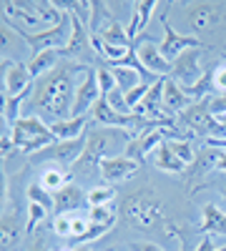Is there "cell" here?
I'll list each match as a JSON object with an SVG mask.
<instances>
[{
    "label": "cell",
    "mask_w": 226,
    "mask_h": 251,
    "mask_svg": "<svg viewBox=\"0 0 226 251\" xmlns=\"http://www.w3.org/2000/svg\"><path fill=\"white\" fill-rule=\"evenodd\" d=\"M75 251H91L88 246H80V249H75Z\"/></svg>",
    "instance_id": "obj_41"
},
{
    "label": "cell",
    "mask_w": 226,
    "mask_h": 251,
    "mask_svg": "<svg viewBox=\"0 0 226 251\" xmlns=\"http://www.w3.org/2000/svg\"><path fill=\"white\" fill-rule=\"evenodd\" d=\"M28 201H33V203H40L43 208H48L50 211V216H53V211H55V201H53V194L50 191H46L40 183H30L28 186Z\"/></svg>",
    "instance_id": "obj_31"
},
{
    "label": "cell",
    "mask_w": 226,
    "mask_h": 251,
    "mask_svg": "<svg viewBox=\"0 0 226 251\" xmlns=\"http://www.w3.org/2000/svg\"><path fill=\"white\" fill-rule=\"evenodd\" d=\"M219 149H211V146H206L203 143L201 149L196 151V161L186 169V181L189 183H194V181H199V178H203L206 174H211V171H216V161H219Z\"/></svg>",
    "instance_id": "obj_17"
},
{
    "label": "cell",
    "mask_w": 226,
    "mask_h": 251,
    "mask_svg": "<svg viewBox=\"0 0 226 251\" xmlns=\"http://www.w3.org/2000/svg\"><path fill=\"white\" fill-rule=\"evenodd\" d=\"M183 13H186V23L191 28V35H203L224 23L226 5L224 3H186Z\"/></svg>",
    "instance_id": "obj_10"
},
{
    "label": "cell",
    "mask_w": 226,
    "mask_h": 251,
    "mask_svg": "<svg viewBox=\"0 0 226 251\" xmlns=\"http://www.w3.org/2000/svg\"><path fill=\"white\" fill-rule=\"evenodd\" d=\"M216 251H226V246H221V249H216Z\"/></svg>",
    "instance_id": "obj_42"
},
{
    "label": "cell",
    "mask_w": 226,
    "mask_h": 251,
    "mask_svg": "<svg viewBox=\"0 0 226 251\" xmlns=\"http://www.w3.org/2000/svg\"><path fill=\"white\" fill-rule=\"evenodd\" d=\"M100 96H103V93H100V86H98V73H96V68H88V71L83 73V78L78 80V86H75L71 118L86 116V113L96 106V100H98Z\"/></svg>",
    "instance_id": "obj_13"
},
{
    "label": "cell",
    "mask_w": 226,
    "mask_h": 251,
    "mask_svg": "<svg viewBox=\"0 0 226 251\" xmlns=\"http://www.w3.org/2000/svg\"><path fill=\"white\" fill-rule=\"evenodd\" d=\"M93 38H100L103 43L118 46V48H131V46H133V40L128 38V30H123V25L118 23V20H111L108 28H103V30H100L98 35H93Z\"/></svg>",
    "instance_id": "obj_24"
},
{
    "label": "cell",
    "mask_w": 226,
    "mask_h": 251,
    "mask_svg": "<svg viewBox=\"0 0 226 251\" xmlns=\"http://www.w3.org/2000/svg\"><path fill=\"white\" fill-rule=\"evenodd\" d=\"M20 234H23V228H20L18 216H15V214H5V216H3V236H0V241H3V249L8 251V249L18 241Z\"/></svg>",
    "instance_id": "obj_27"
},
{
    "label": "cell",
    "mask_w": 226,
    "mask_h": 251,
    "mask_svg": "<svg viewBox=\"0 0 226 251\" xmlns=\"http://www.w3.org/2000/svg\"><path fill=\"white\" fill-rule=\"evenodd\" d=\"M53 201H55V211L53 216H60V214H75L83 208V203H88V194H83V188L75 186L73 181L68 186H63L60 191L53 194Z\"/></svg>",
    "instance_id": "obj_16"
},
{
    "label": "cell",
    "mask_w": 226,
    "mask_h": 251,
    "mask_svg": "<svg viewBox=\"0 0 226 251\" xmlns=\"http://www.w3.org/2000/svg\"><path fill=\"white\" fill-rule=\"evenodd\" d=\"M108 68L113 71V75H116V88H118L123 96L131 93L136 86H141V83H143L141 73L133 71V68H126V66H108Z\"/></svg>",
    "instance_id": "obj_25"
},
{
    "label": "cell",
    "mask_w": 226,
    "mask_h": 251,
    "mask_svg": "<svg viewBox=\"0 0 226 251\" xmlns=\"http://www.w3.org/2000/svg\"><path fill=\"white\" fill-rule=\"evenodd\" d=\"M151 156H153L156 169H158V171H163V174H174V176H178V174H186V169H189L186 163L178 161V158L174 156V151L166 146V141H163V143L158 146V149H156Z\"/></svg>",
    "instance_id": "obj_21"
},
{
    "label": "cell",
    "mask_w": 226,
    "mask_h": 251,
    "mask_svg": "<svg viewBox=\"0 0 226 251\" xmlns=\"http://www.w3.org/2000/svg\"><path fill=\"white\" fill-rule=\"evenodd\" d=\"M71 178H73V174H68L63 166H48V169H43V174H40V181H38V183L43 186L46 191L55 194V191H60L63 186H68Z\"/></svg>",
    "instance_id": "obj_23"
},
{
    "label": "cell",
    "mask_w": 226,
    "mask_h": 251,
    "mask_svg": "<svg viewBox=\"0 0 226 251\" xmlns=\"http://www.w3.org/2000/svg\"><path fill=\"white\" fill-rule=\"evenodd\" d=\"M121 214L126 216V221L138 228V231H153V228L161 224V226H166V211H163V203L161 199L153 194V191H133L126 201H123L121 206Z\"/></svg>",
    "instance_id": "obj_3"
},
{
    "label": "cell",
    "mask_w": 226,
    "mask_h": 251,
    "mask_svg": "<svg viewBox=\"0 0 226 251\" xmlns=\"http://www.w3.org/2000/svg\"><path fill=\"white\" fill-rule=\"evenodd\" d=\"M33 86L35 83L28 71V63L3 58V98H30Z\"/></svg>",
    "instance_id": "obj_8"
},
{
    "label": "cell",
    "mask_w": 226,
    "mask_h": 251,
    "mask_svg": "<svg viewBox=\"0 0 226 251\" xmlns=\"http://www.w3.org/2000/svg\"><path fill=\"white\" fill-rule=\"evenodd\" d=\"M71 23H73L71 43L60 50L63 53V60H73V63H80V66L93 68V63L98 60V53L93 48V35L88 30V23L73 10H71Z\"/></svg>",
    "instance_id": "obj_6"
},
{
    "label": "cell",
    "mask_w": 226,
    "mask_h": 251,
    "mask_svg": "<svg viewBox=\"0 0 226 251\" xmlns=\"http://www.w3.org/2000/svg\"><path fill=\"white\" fill-rule=\"evenodd\" d=\"M86 71H88V66L63 60L48 75L38 78L33 86V96L28 98V111L46 113L48 123L71 118L73 96H75V86H78V83H73V78H75V73H86Z\"/></svg>",
    "instance_id": "obj_1"
},
{
    "label": "cell",
    "mask_w": 226,
    "mask_h": 251,
    "mask_svg": "<svg viewBox=\"0 0 226 251\" xmlns=\"http://www.w3.org/2000/svg\"><path fill=\"white\" fill-rule=\"evenodd\" d=\"M189 106H194V100L186 96V91H183L178 83H174L166 75V83H163V108H166V113L171 118H176L178 113H183Z\"/></svg>",
    "instance_id": "obj_18"
},
{
    "label": "cell",
    "mask_w": 226,
    "mask_h": 251,
    "mask_svg": "<svg viewBox=\"0 0 226 251\" xmlns=\"http://www.w3.org/2000/svg\"><path fill=\"white\" fill-rule=\"evenodd\" d=\"M3 25H8L20 40H25V43L30 46V50H33V55L43 53V50H63L71 43V35H73V23H71V10L68 8H66V18L60 20L58 25L46 28V30L28 33V30H23L20 25L10 23V20H5V18H3Z\"/></svg>",
    "instance_id": "obj_4"
},
{
    "label": "cell",
    "mask_w": 226,
    "mask_h": 251,
    "mask_svg": "<svg viewBox=\"0 0 226 251\" xmlns=\"http://www.w3.org/2000/svg\"><path fill=\"white\" fill-rule=\"evenodd\" d=\"M50 216V211L48 208H43L40 203H33V201H28V221H25V236H30L33 231H35V226L38 224H46V219Z\"/></svg>",
    "instance_id": "obj_33"
},
{
    "label": "cell",
    "mask_w": 226,
    "mask_h": 251,
    "mask_svg": "<svg viewBox=\"0 0 226 251\" xmlns=\"http://www.w3.org/2000/svg\"><path fill=\"white\" fill-rule=\"evenodd\" d=\"M224 55H226V53H224Z\"/></svg>",
    "instance_id": "obj_44"
},
{
    "label": "cell",
    "mask_w": 226,
    "mask_h": 251,
    "mask_svg": "<svg viewBox=\"0 0 226 251\" xmlns=\"http://www.w3.org/2000/svg\"><path fill=\"white\" fill-rule=\"evenodd\" d=\"M211 71V83H214V96H226V55H221Z\"/></svg>",
    "instance_id": "obj_32"
},
{
    "label": "cell",
    "mask_w": 226,
    "mask_h": 251,
    "mask_svg": "<svg viewBox=\"0 0 226 251\" xmlns=\"http://www.w3.org/2000/svg\"><path fill=\"white\" fill-rule=\"evenodd\" d=\"M131 138V131L91 123L86 131V151L75 161L71 174H100V161L111 156H123Z\"/></svg>",
    "instance_id": "obj_2"
},
{
    "label": "cell",
    "mask_w": 226,
    "mask_h": 251,
    "mask_svg": "<svg viewBox=\"0 0 226 251\" xmlns=\"http://www.w3.org/2000/svg\"><path fill=\"white\" fill-rule=\"evenodd\" d=\"M60 58H63V53H60V50H43V53H38V55H30L28 71H30L33 80L43 78V75H48L53 68H58V66H60Z\"/></svg>",
    "instance_id": "obj_20"
},
{
    "label": "cell",
    "mask_w": 226,
    "mask_h": 251,
    "mask_svg": "<svg viewBox=\"0 0 226 251\" xmlns=\"http://www.w3.org/2000/svg\"><path fill=\"white\" fill-rule=\"evenodd\" d=\"M161 40H156L153 35H149V33H141L136 40H133V50H136V55H138V60L146 66L151 73H156V75H169L171 73V63L161 55Z\"/></svg>",
    "instance_id": "obj_12"
},
{
    "label": "cell",
    "mask_w": 226,
    "mask_h": 251,
    "mask_svg": "<svg viewBox=\"0 0 226 251\" xmlns=\"http://www.w3.org/2000/svg\"><path fill=\"white\" fill-rule=\"evenodd\" d=\"M166 138H171V128H156V131H149V133H141V136L131 138L128 149H126V156L143 163V158H146L149 153H153Z\"/></svg>",
    "instance_id": "obj_15"
},
{
    "label": "cell",
    "mask_w": 226,
    "mask_h": 251,
    "mask_svg": "<svg viewBox=\"0 0 226 251\" xmlns=\"http://www.w3.org/2000/svg\"><path fill=\"white\" fill-rule=\"evenodd\" d=\"M166 146L174 151V156L178 161H183L186 166H191L196 161V151H194V146L191 141H183V138H166Z\"/></svg>",
    "instance_id": "obj_28"
},
{
    "label": "cell",
    "mask_w": 226,
    "mask_h": 251,
    "mask_svg": "<svg viewBox=\"0 0 226 251\" xmlns=\"http://www.w3.org/2000/svg\"><path fill=\"white\" fill-rule=\"evenodd\" d=\"M194 251H216V249H214V241H211V236H209V234H203V239L199 241V246H196Z\"/></svg>",
    "instance_id": "obj_36"
},
{
    "label": "cell",
    "mask_w": 226,
    "mask_h": 251,
    "mask_svg": "<svg viewBox=\"0 0 226 251\" xmlns=\"http://www.w3.org/2000/svg\"><path fill=\"white\" fill-rule=\"evenodd\" d=\"M141 161L131 158V156H111V158H103L100 161V176H103V181L108 183H118V181H126L131 178L133 174L141 171Z\"/></svg>",
    "instance_id": "obj_14"
},
{
    "label": "cell",
    "mask_w": 226,
    "mask_h": 251,
    "mask_svg": "<svg viewBox=\"0 0 226 251\" xmlns=\"http://www.w3.org/2000/svg\"><path fill=\"white\" fill-rule=\"evenodd\" d=\"M83 151H86V136H80L75 141H55V143L46 146L43 151H38L35 156H30V161L33 163L35 161H50L55 166H63V169H68V166L73 169L75 161L83 156Z\"/></svg>",
    "instance_id": "obj_11"
},
{
    "label": "cell",
    "mask_w": 226,
    "mask_h": 251,
    "mask_svg": "<svg viewBox=\"0 0 226 251\" xmlns=\"http://www.w3.org/2000/svg\"><path fill=\"white\" fill-rule=\"evenodd\" d=\"M131 251H163V246L153 241H131Z\"/></svg>",
    "instance_id": "obj_35"
},
{
    "label": "cell",
    "mask_w": 226,
    "mask_h": 251,
    "mask_svg": "<svg viewBox=\"0 0 226 251\" xmlns=\"http://www.w3.org/2000/svg\"><path fill=\"white\" fill-rule=\"evenodd\" d=\"M116 199V188L113 186H93L88 191V206H111Z\"/></svg>",
    "instance_id": "obj_30"
},
{
    "label": "cell",
    "mask_w": 226,
    "mask_h": 251,
    "mask_svg": "<svg viewBox=\"0 0 226 251\" xmlns=\"http://www.w3.org/2000/svg\"><path fill=\"white\" fill-rule=\"evenodd\" d=\"M174 3H163V13L158 15L161 18V28H163V38H161V55L166 58L169 63H174L183 50H191V48H206L201 40L191 33H178L174 30V25L169 23V10H171Z\"/></svg>",
    "instance_id": "obj_7"
},
{
    "label": "cell",
    "mask_w": 226,
    "mask_h": 251,
    "mask_svg": "<svg viewBox=\"0 0 226 251\" xmlns=\"http://www.w3.org/2000/svg\"><path fill=\"white\" fill-rule=\"evenodd\" d=\"M30 251H46V244H43V241H38V244H35Z\"/></svg>",
    "instance_id": "obj_39"
},
{
    "label": "cell",
    "mask_w": 226,
    "mask_h": 251,
    "mask_svg": "<svg viewBox=\"0 0 226 251\" xmlns=\"http://www.w3.org/2000/svg\"><path fill=\"white\" fill-rule=\"evenodd\" d=\"M158 8L156 0H141V3H133V18L138 20V35L146 33V25L151 20V13Z\"/></svg>",
    "instance_id": "obj_29"
},
{
    "label": "cell",
    "mask_w": 226,
    "mask_h": 251,
    "mask_svg": "<svg viewBox=\"0 0 226 251\" xmlns=\"http://www.w3.org/2000/svg\"><path fill=\"white\" fill-rule=\"evenodd\" d=\"M219 121L224 123V128H226V113H224V116H219Z\"/></svg>",
    "instance_id": "obj_40"
},
{
    "label": "cell",
    "mask_w": 226,
    "mask_h": 251,
    "mask_svg": "<svg viewBox=\"0 0 226 251\" xmlns=\"http://www.w3.org/2000/svg\"><path fill=\"white\" fill-rule=\"evenodd\" d=\"M53 231H55V236L71 241V236H73V219H71V214L53 216Z\"/></svg>",
    "instance_id": "obj_34"
},
{
    "label": "cell",
    "mask_w": 226,
    "mask_h": 251,
    "mask_svg": "<svg viewBox=\"0 0 226 251\" xmlns=\"http://www.w3.org/2000/svg\"><path fill=\"white\" fill-rule=\"evenodd\" d=\"M201 234H226V211L216 203H206L201 208Z\"/></svg>",
    "instance_id": "obj_22"
},
{
    "label": "cell",
    "mask_w": 226,
    "mask_h": 251,
    "mask_svg": "<svg viewBox=\"0 0 226 251\" xmlns=\"http://www.w3.org/2000/svg\"><path fill=\"white\" fill-rule=\"evenodd\" d=\"M48 126H50V131L58 141H75V138L83 136V131H88V116L55 121V123H48Z\"/></svg>",
    "instance_id": "obj_19"
},
{
    "label": "cell",
    "mask_w": 226,
    "mask_h": 251,
    "mask_svg": "<svg viewBox=\"0 0 226 251\" xmlns=\"http://www.w3.org/2000/svg\"><path fill=\"white\" fill-rule=\"evenodd\" d=\"M216 171L219 174H226V151L219 153V161H216Z\"/></svg>",
    "instance_id": "obj_37"
},
{
    "label": "cell",
    "mask_w": 226,
    "mask_h": 251,
    "mask_svg": "<svg viewBox=\"0 0 226 251\" xmlns=\"http://www.w3.org/2000/svg\"><path fill=\"white\" fill-rule=\"evenodd\" d=\"M60 251H73V249H60Z\"/></svg>",
    "instance_id": "obj_43"
},
{
    "label": "cell",
    "mask_w": 226,
    "mask_h": 251,
    "mask_svg": "<svg viewBox=\"0 0 226 251\" xmlns=\"http://www.w3.org/2000/svg\"><path fill=\"white\" fill-rule=\"evenodd\" d=\"M10 141L15 143V149L23 156H35L38 151H43L46 146L55 143L58 138L53 136L50 126L43 118L28 113L10 128Z\"/></svg>",
    "instance_id": "obj_5"
},
{
    "label": "cell",
    "mask_w": 226,
    "mask_h": 251,
    "mask_svg": "<svg viewBox=\"0 0 226 251\" xmlns=\"http://www.w3.org/2000/svg\"><path fill=\"white\" fill-rule=\"evenodd\" d=\"M216 188H219V194H221V196H226V178H224V181H219V183H216Z\"/></svg>",
    "instance_id": "obj_38"
},
{
    "label": "cell",
    "mask_w": 226,
    "mask_h": 251,
    "mask_svg": "<svg viewBox=\"0 0 226 251\" xmlns=\"http://www.w3.org/2000/svg\"><path fill=\"white\" fill-rule=\"evenodd\" d=\"M203 50H209V48H191V50H183V53L171 63L169 78H171L174 83H178L183 91H189V88L199 86V80L206 75V71L201 68V55H203Z\"/></svg>",
    "instance_id": "obj_9"
},
{
    "label": "cell",
    "mask_w": 226,
    "mask_h": 251,
    "mask_svg": "<svg viewBox=\"0 0 226 251\" xmlns=\"http://www.w3.org/2000/svg\"><path fill=\"white\" fill-rule=\"evenodd\" d=\"M116 15H111V5L108 3H103V0H93L91 3V23H88V30H91V35H98L100 30H103V20H113Z\"/></svg>",
    "instance_id": "obj_26"
}]
</instances>
